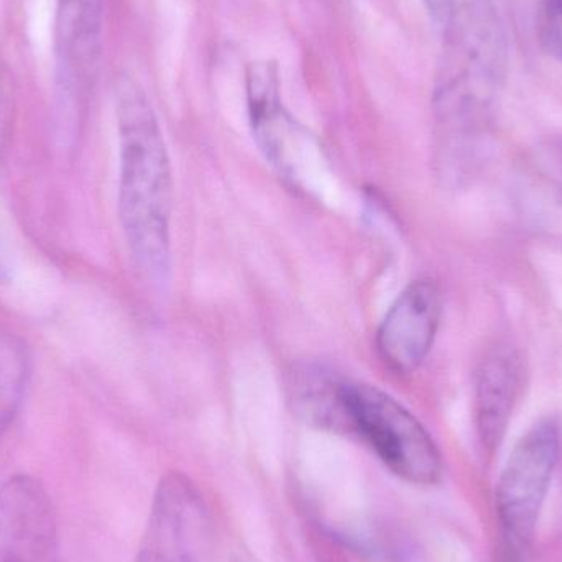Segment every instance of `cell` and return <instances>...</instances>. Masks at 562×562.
Returning <instances> with one entry per match:
<instances>
[{"instance_id":"obj_12","label":"cell","mask_w":562,"mask_h":562,"mask_svg":"<svg viewBox=\"0 0 562 562\" xmlns=\"http://www.w3.org/2000/svg\"><path fill=\"white\" fill-rule=\"evenodd\" d=\"M30 376V359L12 334L0 333V442L19 415Z\"/></svg>"},{"instance_id":"obj_4","label":"cell","mask_w":562,"mask_h":562,"mask_svg":"<svg viewBox=\"0 0 562 562\" xmlns=\"http://www.w3.org/2000/svg\"><path fill=\"white\" fill-rule=\"evenodd\" d=\"M561 431L553 419L531 426L515 446L497 485V512L512 540L527 544L537 530L560 459Z\"/></svg>"},{"instance_id":"obj_14","label":"cell","mask_w":562,"mask_h":562,"mask_svg":"<svg viewBox=\"0 0 562 562\" xmlns=\"http://www.w3.org/2000/svg\"><path fill=\"white\" fill-rule=\"evenodd\" d=\"M429 16L439 25H446L456 10V0H423Z\"/></svg>"},{"instance_id":"obj_3","label":"cell","mask_w":562,"mask_h":562,"mask_svg":"<svg viewBox=\"0 0 562 562\" xmlns=\"http://www.w3.org/2000/svg\"><path fill=\"white\" fill-rule=\"evenodd\" d=\"M353 435L372 446L383 464L408 484L431 487L442 479L441 451L428 429L392 395L349 382Z\"/></svg>"},{"instance_id":"obj_8","label":"cell","mask_w":562,"mask_h":562,"mask_svg":"<svg viewBox=\"0 0 562 562\" xmlns=\"http://www.w3.org/2000/svg\"><path fill=\"white\" fill-rule=\"evenodd\" d=\"M206 510L184 475L161 481L137 562H200Z\"/></svg>"},{"instance_id":"obj_5","label":"cell","mask_w":562,"mask_h":562,"mask_svg":"<svg viewBox=\"0 0 562 562\" xmlns=\"http://www.w3.org/2000/svg\"><path fill=\"white\" fill-rule=\"evenodd\" d=\"M102 20L104 0H56V104L65 138L75 132L98 65Z\"/></svg>"},{"instance_id":"obj_13","label":"cell","mask_w":562,"mask_h":562,"mask_svg":"<svg viewBox=\"0 0 562 562\" xmlns=\"http://www.w3.org/2000/svg\"><path fill=\"white\" fill-rule=\"evenodd\" d=\"M538 36L548 55L562 63V0H544L538 16Z\"/></svg>"},{"instance_id":"obj_10","label":"cell","mask_w":562,"mask_h":562,"mask_svg":"<svg viewBox=\"0 0 562 562\" xmlns=\"http://www.w3.org/2000/svg\"><path fill=\"white\" fill-rule=\"evenodd\" d=\"M349 382L319 363H297L286 375V398L306 425L337 435H353Z\"/></svg>"},{"instance_id":"obj_15","label":"cell","mask_w":562,"mask_h":562,"mask_svg":"<svg viewBox=\"0 0 562 562\" xmlns=\"http://www.w3.org/2000/svg\"><path fill=\"white\" fill-rule=\"evenodd\" d=\"M7 127H9V115H7L5 95H3L2 82H0V151L5 145Z\"/></svg>"},{"instance_id":"obj_6","label":"cell","mask_w":562,"mask_h":562,"mask_svg":"<svg viewBox=\"0 0 562 562\" xmlns=\"http://www.w3.org/2000/svg\"><path fill=\"white\" fill-rule=\"evenodd\" d=\"M0 562H59L58 515L32 475H13L0 487Z\"/></svg>"},{"instance_id":"obj_7","label":"cell","mask_w":562,"mask_h":562,"mask_svg":"<svg viewBox=\"0 0 562 562\" xmlns=\"http://www.w3.org/2000/svg\"><path fill=\"white\" fill-rule=\"evenodd\" d=\"M442 296L432 280H415L396 297L376 333V352L398 375L415 372L431 350L441 323Z\"/></svg>"},{"instance_id":"obj_11","label":"cell","mask_w":562,"mask_h":562,"mask_svg":"<svg viewBox=\"0 0 562 562\" xmlns=\"http://www.w3.org/2000/svg\"><path fill=\"white\" fill-rule=\"evenodd\" d=\"M524 383V366L510 347H498L482 362L475 386V423L487 451L504 441Z\"/></svg>"},{"instance_id":"obj_1","label":"cell","mask_w":562,"mask_h":562,"mask_svg":"<svg viewBox=\"0 0 562 562\" xmlns=\"http://www.w3.org/2000/svg\"><path fill=\"white\" fill-rule=\"evenodd\" d=\"M121 178L119 217L135 262L148 279L171 270L173 177L164 132L140 82L122 75L115 88Z\"/></svg>"},{"instance_id":"obj_9","label":"cell","mask_w":562,"mask_h":562,"mask_svg":"<svg viewBox=\"0 0 562 562\" xmlns=\"http://www.w3.org/2000/svg\"><path fill=\"white\" fill-rule=\"evenodd\" d=\"M247 108L254 138L267 160L286 177L300 170L311 142L281 99L280 69L276 61L257 59L246 69Z\"/></svg>"},{"instance_id":"obj_2","label":"cell","mask_w":562,"mask_h":562,"mask_svg":"<svg viewBox=\"0 0 562 562\" xmlns=\"http://www.w3.org/2000/svg\"><path fill=\"white\" fill-rule=\"evenodd\" d=\"M439 66L436 105L448 122H461L485 108L507 71V42L488 0L456 7Z\"/></svg>"}]
</instances>
